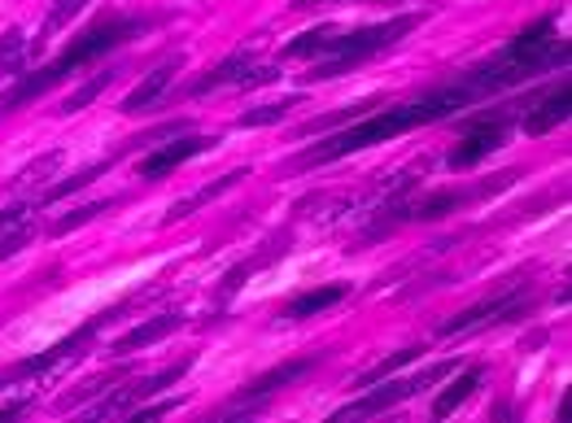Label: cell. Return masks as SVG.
I'll list each match as a JSON object with an SVG mask.
<instances>
[{
  "instance_id": "6da1fadb",
  "label": "cell",
  "mask_w": 572,
  "mask_h": 423,
  "mask_svg": "<svg viewBox=\"0 0 572 423\" xmlns=\"http://www.w3.org/2000/svg\"><path fill=\"white\" fill-rule=\"evenodd\" d=\"M516 84H520V75H516L503 57H489L485 66L463 70L451 84H442V88H433V93H424V97H415V101H402V106H389V109H380V113H367V118L349 122L342 131H333V135L320 140L315 149L298 153L293 166H328V162H342V158L358 153V149L389 144V140H398V135H407V131H415V127L446 122V118H455L458 109H472L476 101L498 97V93H507V88H516Z\"/></svg>"
},
{
  "instance_id": "7a4b0ae2",
  "label": "cell",
  "mask_w": 572,
  "mask_h": 423,
  "mask_svg": "<svg viewBox=\"0 0 572 423\" xmlns=\"http://www.w3.org/2000/svg\"><path fill=\"white\" fill-rule=\"evenodd\" d=\"M158 22L153 18H131V13H106V18H97L88 31H79L53 62H44L40 70H22L4 93H0V118H9L13 109H22L26 101H40L44 93H53L57 84H66L75 70H84V66H93V62H101L106 53H115L122 44H131V40H140L144 31H153Z\"/></svg>"
},
{
  "instance_id": "3957f363",
  "label": "cell",
  "mask_w": 572,
  "mask_h": 423,
  "mask_svg": "<svg viewBox=\"0 0 572 423\" xmlns=\"http://www.w3.org/2000/svg\"><path fill=\"white\" fill-rule=\"evenodd\" d=\"M420 26V13H398L389 22H371V26H320V31H306L298 40L284 44V57L289 62H315L311 75H302L306 84H320V79H342L349 66H363L371 62L376 53L393 48L402 35H411Z\"/></svg>"
},
{
  "instance_id": "277c9868",
  "label": "cell",
  "mask_w": 572,
  "mask_h": 423,
  "mask_svg": "<svg viewBox=\"0 0 572 423\" xmlns=\"http://www.w3.org/2000/svg\"><path fill=\"white\" fill-rule=\"evenodd\" d=\"M122 306H115V311H106V315H93L79 332H71V336H62L57 345H48V349H40L35 358H22V362H13L9 371H0V389H9V384H22V380H35V376H48L57 362H66V358H79V349L101 332V323L110 315H118Z\"/></svg>"
},
{
  "instance_id": "5b68a950",
  "label": "cell",
  "mask_w": 572,
  "mask_h": 423,
  "mask_svg": "<svg viewBox=\"0 0 572 423\" xmlns=\"http://www.w3.org/2000/svg\"><path fill=\"white\" fill-rule=\"evenodd\" d=\"M507 122H511V113H507V109H503L498 118H494V113H472V118H463V140L451 149L446 166H451L455 175L458 171L481 166L494 149H503V144H507Z\"/></svg>"
},
{
  "instance_id": "8992f818",
  "label": "cell",
  "mask_w": 572,
  "mask_h": 423,
  "mask_svg": "<svg viewBox=\"0 0 572 423\" xmlns=\"http://www.w3.org/2000/svg\"><path fill=\"white\" fill-rule=\"evenodd\" d=\"M446 371H451V362L429 367L424 376H411V380H393V376H385V380H376L371 389H363V398L345 402L342 411H337V420H349V415H380V411H389V406H402L407 398H415L420 389H429L433 380H442Z\"/></svg>"
},
{
  "instance_id": "52a82bcc",
  "label": "cell",
  "mask_w": 572,
  "mask_h": 423,
  "mask_svg": "<svg viewBox=\"0 0 572 423\" xmlns=\"http://www.w3.org/2000/svg\"><path fill=\"white\" fill-rule=\"evenodd\" d=\"M188 371H193V358H180L175 367H162V371H153V376H140V380H131L127 389L110 393L106 402L88 406V415H93V420H110V415H131L136 406H144V402H149V398H158L162 389L180 384V380H184Z\"/></svg>"
},
{
  "instance_id": "ba28073f",
  "label": "cell",
  "mask_w": 572,
  "mask_h": 423,
  "mask_svg": "<svg viewBox=\"0 0 572 423\" xmlns=\"http://www.w3.org/2000/svg\"><path fill=\"white\" fill-rule=\"evenodd\" d=\"M525 311H533V293H529L525 284H511L507 293L485 297L481 306H467L463 315L446 318V323H442V336H455V332H476V327H485V323H511V318H520Z\"/></svg>"
},
{
  "instance_id": "9c48e42d",
  "label": "cell",
  "mask_w": 572,
  "mask_h": 423,
  "mask_svg": "<svg viewBox=\"0 0 572 423\" xmlns=\"http://www.w3.org/2000/svg\"><path fill=\"white\" fill-rule=\"evenodd\" d=\"M215 144H219L215 135H175L171 144L149 149V153L136 162V175H140L144 184H158V180H166L171 171H180L184 162L202 158V153H206V149H215Z\"/></svg>"
},
{
  "instance_id": "30bf717a",
  "label": "cell",
  "mask_w": 572,
  "mask_h": 423,
  "mask_svg": "<svg viewBox=\"0 0 572 423\" xmlns=\"http://www.w3.org/2000/svg\"><path fill=\"white\" fill-rule=\"evenodd\" d=\"M258 66H253V53L249 48H236V53H228L219 66H211L202 79H193L188 84V97H206V93H215V88H240L245 84V75H253Z\"/></svg>"
},
{
  "instance_id": "8fae6325",
  "label": "cell",
  "mask_w": 572,
  "mask_h": 423,
  "mask_svg": "<svg viewBox=\"0 0 572 423\" xmlns=\"http://www.w3.org/2000/svg\"><path fill=\"white\" fill-rule=\"evenodd\" d=\"M315 367V358H293V362H280V367H271V371H262L258 380H249L240 393H236V406H249V402H262V398H271L276 389H289L298 376H306Z\"/></svg>"
},
{
  "instance_id": "7c38bea8",
  "label": "cell",
  "mask_w": 572,
  "mask_h": 423,
  "mask_svg": "<svg viewBox=\"0 0 572 423\" xmlns=\"http://www.w3.org/2000/svg\"><path fill=\"white\" fill-rule=\"evenodd\" d=\"M180 66H184V53H180V57H171V62H162L153 75H144V79H140V84L122 97V106L118 109H122V113H144V109H153L158 106V97L171 88V79L180 75Z\"/></svg>"
},
{
  "instance_id": "4fadbf2b",
  "label": "cell",
  "mask_w": 572,
  "mask_h": 423,
  "mask_svg": "<svg viewBox=\"0 0 572 423\" xmlns=\"http://www.w3.org/2000/svg\"><path fill=\"white\" fill-rule=\"evenodd\" d=\"M569 113H572V84L564 79L547 101H538V106L525 113V135H547L560 122H569Z\"/></svg>"
},
{
  "instance_id": "5bb4252c",
  "label": "cell",
  "mask_w": 572,
  "mask_h": 423,
  "mask_svg": "<svg viewBox=\"0 0 572 423\" xmlns=\"http://www.w3.org/2000/svg\"><path fill=\"white\" fill-rule=\"evenodd\" d=\"M184 327V315H158L149 318V323H136L131 332H122L115 340V354H136V349H149V345H158V340H166L171 332H180Z\"/></svg>"
},
{
  "instance_id": "9a60e30c",
  "label": "cell",
  "mask_w": 572,
  "mask_h": 423,
  "mask_svg": "<svg viewBox=\"0 0 572 423\" xmlns=\"http://www.w3.org/2000/svg\"><path fill=\"white\" fill-rule=\"evenodd\" d=\"M481 376H485V367H463L455 380L438 393V402H433V420H446V415H455L458 406L481 389Z\"/></svg>"
},
{
  "instance_id": "2e32d148",
  "label": "cell",
  "mask_w": 572,
  "mask_h": 423,
  "mask_svg": "<svg viewBox=\"0 0 572 423\" xmlns=\"http://www.w3.org/2000/svg\"><path fill=\"white\" fill-rule=\"evenodd\" d=\"M345 297V284H324V289H311V293H298L289 306H284V318L289 323H302V318L324 315L328 306H337Z\"/></svg>"
},
{
  "instance_id": "e0dca14e",
  "label": "cell",
  "mask_w": 572,
  "mask_h": 423,
  "mask_svg": "<svg viewBox=\"0 0 572 423\" xmlns=\"http://www.w3.org/2000/svg\"><path fill=\"white\" fill-rule=\"evenodd\" d=\"M131 144H140V140H127V144H122L118 153H110V158H101V162H93L88 171H75V175H71V180H62V184H53V188L44 193V206H48V202H62V197H71V193H79V188H88V184H93L97 175H106V171H115V166H118V158H122V153H127Z\"/></svg>"
},
{
  "instance_id": "ac0fdd59",
  "label": "cell",
  "mask_w": 572,
  "mask_h": 423,
  "mask_svg": "<svg viewBox=\"0 0 572 423\" xmlns=\"http://www.w3.org/2000/svg\"><path fill=\"white\" fill-rule=\"evenodd\" d=\"M240 180H249V171H245V166H240V171H231V175H224L219 184H206L202 193H193V197H184V202H175V206L166 210V218H162V227H171V223H180V218H188V214H193V210H202L206 202H215L219 193H228V188H236Z\"/></svg>"
},
{
  "instance_id": "d6986e66",
  "label": "cell",
  "mask_w": 572,
  "mask_h": 423,
  "mask_svg": "<svg viewBox=\"0 0 572 423\" xmlns=\"http://www.w3.org/2000/svg\"><path fill=\"white\" fill-rule=\"evenodd\" d=\"M26 62H31V40L18 31V26H9L4 35H0V79H18L22 70H26Z\"/></svg>"
},
{
  "instance_id": "ffe728a7",
  "label": "cell",
  "mask_w": 572,
  "mask_h": 423,
  "mask_svg": "<svg viewBox=\"0 0 572 423\" xmlns=\"http://www.w3.org/2000/svg\"><path fill=\"white\" fill-rule=\"evenodd\" d=\"M115 79H118V66L101 70V75H93V79H88L79 93H71V97L62 101V109H57V113H79V109H88L93 101H97V97H101V93H106V88H110V84H115Z\"/></svg>"
},
{
  "instance_id": "44dd1931",
  "label": "cell",
  "mask_w": 572,
  "mask_h": 423,
  "mask_svg": "<svg viewBox=\"0 0 572 423\" xmlns=\"http://www.w3.org/2000/svg\"><path fill=\"white\" fill-rule=\"evenodd\" d=\"M476 193H455V188H446V193H433V197H424V202H415L411 206V218H442V214H451L458 210L463 202H472Z\"/></svg>"
},
{
  "instance_id": "7402d4cb",
  "label": "cell",
  "mask_w": 572,
  "mask_h": 423,
  "mask_svg": "<svg viewBox=\"0 0 572 423\" xmlns=\"http://www.w3.org/2000/svg\"><path fill=\"white\" fill-rule=\"evenodd\" d=\"M420 354H424V349H420V345H407V349H398V354H393V358H380V362H376V367H371V371H363V376H358V380H354V389H371V384H376V380H385V376H393V371H398V367H407V362H415V358H420Z\"/></svg>"
},
{
  "instance_id": "603a6c76",
  "label": "cell",
  "mask_w": 572,
  "mask_h": 423,
  "mask_svg": "<svg viewBox=\"0 0 572 423\" xmlns=\"http://www.w3.org/2000/svg\"><path fill=\"white\" fill-rule=\"evenodd\" d=\"M302 97H284V101H271V106H258V109H245L236 122L240 127H271V122H284L289 118V109L298 106Z\"/></svg>"
},
{
  "instance_id": "cb8c5ba5",
  "label": "cell",
  "mask_w": 572,
  "mask_h": 423,
  "mask_svg": "<svg viewBox=\"0 0 572 423\" xmlns=\"http://www.w3.org/2000/svg\"><path fill=\"white\" fill-rule=\"evenodd\" d=\"M84 4H88V0H53V9H48V18H44V31H40V44H44V35H53V31H62L66 22H75V13H84Z\"/></svg>"
},
{
  "instance_id": "d4e9b609",
  "label": "cell",
  "mask_w": 572,
  "mask_h": 423,
  "mask_svg": "<svg viewBox=\"0 0 572 423\" xmlns=\"http://www.w3.org/2000/svg\"><path fill=\"white\" fill-rule=\"evenodd\" d=\"M31 236H35V227H31V214H26L22 223L4 227V231H0V262H4V258H13V253H18V249L31 240Z\"/></svg>"
},
{
  "instance_id": "484cf974",
  "label": "cell",
  "mask_w": 572,
  "mask_h": 423,
  "mask_svg": "<svg viewBox=\"0 0 572 423\" xmlns=\"http://www.w3.org/2000/svg\"><path fill=\"white\" fill-rule=\"evenodd\" d=\"M110 206H115V202H93V206H84V210H75V214H66V218H57V223H53V231H57V236H66V231H75V227L93 223L97 214H106Z\"/></svg>"
},
{
  "instance_id": "4316f807",
  "label": "cell",
  "mask_w": 572,
  "mask_h": 423,
  "mask_svg": "<svg viewBox=\"0 0 572 423\" xmlns=\"http://www.w3.org/2000/svg\"><path fill=\"white\" fill-rule=\"evenodd\" d=\"M175 406H180V402H175V398H166V402H153V406H136V411H131V420H136V423H144V420H158V415H171V411H175Z\"/></svg>"
},
{
  "instance_id": "83f0119b",
  "label": "cell",
  "mask_w": 572,
  "mask_h": 423,
  "mask_svg": "<svg viewBox=\"0 0 572 423\" xmlns=\"http://www.w3.org/2000/svg\"><path fill=\"white\" fill-rule=\"evenodd\" d=\"M26 206H9V210H0V231H4V227H13V223H22V218H26Z\"/></svg>"
},
{
  "instance_id": "f1b7e54d",
  "label": "cell",
  "mask_w": 572,
  "mask_h": 423,
  "mask_svg": "<svg viewBox=\"0 0 572 423\" xmlns=\"http://www.w3.org/2000/svg\"><path fill=\"white\" fill-rule=\"evenodd\" d=\"M18 411H26V402H4V406H0V420H9V415H18Z\"/></svg>"
},
{
  "instance_id": "f546056e",
  "label": "cell",
  "mask_w": 572,
  "mask_h": 423,
  "mask_svg": "<svg viewBox=\"0 0 572 423\" xmlns=\"http://www.w3.org/2000/svg\"><path fill=\"white\" fill-rule=\"evenodd\" d=\"M320 4H337V0H293V9H320Z\"/></svg>"
},
{
  "instance_id": "4dcf8cb0",
  "label": "cell",
  "mask_w": 572,
  "mask_h": 423,
  "mask_svg": "<svg viewBox=\"0 0 572 423\" xmlns=\"http://www.w3.org/2000/svg\"><path fill=\"white\" fill-rule=\"evenodd\" d=\"M569 411H572V389L564 393V402H560V420H569Z\"/></svg>"
}]
</instances>
